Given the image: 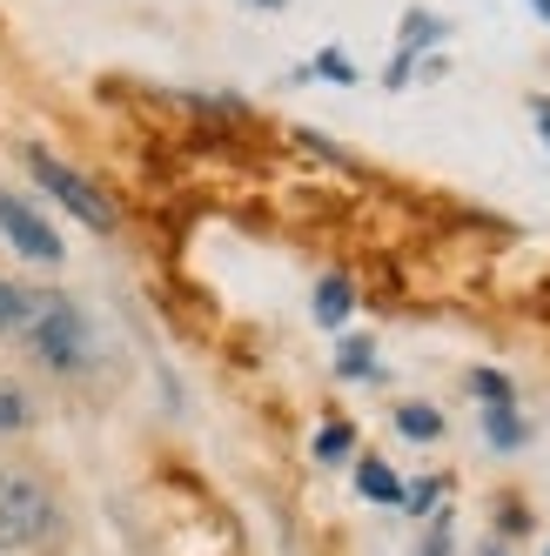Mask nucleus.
Wrapping results in <instances>:
<instances>
[{"mask_svg": "<svg viewBox=\"0 0 550 556\" xmlns=\"http://www.w3.org/2000/svg\"><path fill=\"white\" fill-rule=\"evenodd\" d=\"M21 336L34 349V363H48V369H82V355H88V323H82V308H74L67 295H41V302H27L21 315Z\"/></svg>", "mask_w": 550, "mask_h": 556, "instance_id": "1", "label": "nucleus"}, {"mask_svg": "<svg viewBox=\"0 0 550 556\" xmlns=\"http://www.w3.org/2000/svg\"><path fill=\"white\" fill-rule=\"evenodd\" d=\"M61 523L54 490L27 469H0V549H27Z\"/></svg>", "mask_w": 550, "mask_h": 556, "instance_id": "2", "label": "nucleus"}, {"mask_svg": "<svg viewBox=\"0 0 550 556\" xmlns=\"http://www.w3.org/2000/svg\"><path fill=\"white\" fill-rule=\"evenodd\" d=\"M27 168H34V181H41V188L54 194V202H61L67 215H82L88 228H114V208L101 202V188H95V181H82L67 162H54L48 148H27Z\"/></svg>", "mask_w": 550, "mask_h": 556, "instance_id": "3", "label": "nucleus"}, {"mask_svg": "<svg viewBox=\"0 0 550 556\" xmlns=\"http://www.w3.org/2000/svg\"><path fill=\"white\" fill-rule=\"evenodd\" d=\"M0 235H8V242L27 255V262H41V268H54L61 262V235L34 215L27 202H14V194H0Z\"/></svg>", "mask_w": 550, "mask_h": 556, "instance_id": "4", "label": "nucleus"}, {"mask_svg": "<svg viewBox=\"0 0 550 556\" xmlns=\"http://www.w3.org/2000/svg\"><path fill=\"white\" fill-rule=\"evenodd\" d=\"M349 308H357V289H349L342 275H323V282H316V323L342 329V323H349Z\"/></svg>", "mask_w": 550, "mask_h": 556, "instance_id": "5", "label": "nucleus"}, {"mask_svg": "<svg viewBox=\"0 0 550 556\" xmlns=\"http://www.w3.org/2000/svg\"><path fill=\"white\" fill-rule=\"evenodd\" d=\"M357 490H363L370 503H403V483H397V469H389V463H376V456L357 469Z\"/></svg>", "mask_w": 550, "mask_h": 556, "instance_id": "6", "label": "nucleus"}, {"mask_svg": "<svg viewBox=\"0 0 550 556\" xmlns=\"http://www.w3.org/2000/svg\"><path fill=\"white\" fill-rule=\"evenodd\" d=\"M397 429L416 435V443H437V435H443V416L429 409V403H403V409H397Z\"/></svg>", "mask_w": 550, "mask_h": 556, "instance_id": "7", "label": "nucleus"}, {"mask_svg": "<svg viewBox=\"0 0 550 556\" xmlns=\"http://www.w3.org/2000/svg\"><path fill=\"white\" fill-rule=\"evenodd\" d=\"M27 422H34V403H27L21 389L0 382V435H8V429H27Z\"/></svg>", "mask_w": 550, "mask_h": 556, "instance_id": "8", "label": "nucleus"}, {"mask_svg": "<svg viewBox=\"0 0 550 556\" xmlns=\"http://www.w3.org/2000/svg\"><path fill=\"white\" fill-rule=\"evenodd\" d=\"M490 443H503V450L524 443V422L510 416V403H490Z\"/></svg>", "mask_w": 550, "mask_h": 556, "instance_id": "9", "label": "nucleus"}, {"mask_svg": "<svg viewBox=\"0 0 550 556\" xmlns=\"http://www.w3.org/2000/svg\"><path fill=\"white\" fill-rule=\"evenodd\" d=\"M336 369H342V376H370V369H376V349H370L363 336H357V342H342V355H336Z\"/></svg>", "mask_w": 550, "mask_h": 556, "instance_id": "10", "label": "nucleus"}, {"mask_svg": "<svg viewBox=\"0 0 550 556\" xmlns=\"http://www.w3.org/2000/svg\"><path fill=\"white\" fill-rule=\"evenodd\" d=\"M21 315H27V295H21L14 282H0V336L21 329Z\"/></svg>", "mask_w": 550, "mask_h": 556, "instance_id": "11", "label": "nucleus"}, {"mask_svg": "<svg viewBox=\"0 0 550 556\" xmlns=\"http://www.w3.org/2000/svg\"><path fill=\"white\" fill-rule=\"evenodd\" d=\"M316 456H323V463H342V456H349V429H342V422L316 435Z\"/></svg>", "mask_w": 550, "mask_h": 556, "instance_id": "12", "label": "nucleus"}, {"mask_svg": "<svg viewBox=\"0 0 550 556\" xmlns=\"http://www.w3.org/2000/svg\"><path fill=\"white\" fill-rule=\"evenodd\" d=\"M470 389L490 395V403H510V382H503V376H490V369H484V376H470Z\"/></svg>", "mask_w": 550, "mask_h": 556, "instance_id": "13", "label": "nucleus"}, {"mask_svg": "<svg viewBox=\"0 0 550 556\" xmlns=\"http://www.w3.org/2000/svg\"><path fill=\"white\" fill-rule=\"evenodd\" d=\"M403 34H410V48H423L429 34H437V21H429V14H410V27H403Z\"/></svg>", "mask_w": 550, "mask_h": 556, "instance_id": "14", "label": "nucleus"}, {"mask_svg": "<svg viewBox=\"0 0 550 556\" xmlns=\"http://www.w3.org/2000/svg\"><path fill=\"white\" fill-rule=\"evenodd\" d=\"M537 128H543V141H550V101H537Z\"/></svg>", "mask_w": 550, "mask_h": 556, "instance_id": "15", "label": "nucleus"}, {"mask_svg": "<svg viewBox=\"0 0 550 556\" xmlns=\"http://www.w3.org/2000/svg\"><path fill=\"white\" fill-rule=\"evenodd\" d=\"M262 8H283V0H262Z\"/></svg>", "mask_w": 550, "mask_h": 556, "instance_id": "16", "label": "nucleus"}]
</instances>
